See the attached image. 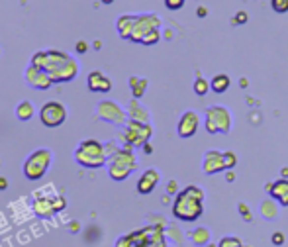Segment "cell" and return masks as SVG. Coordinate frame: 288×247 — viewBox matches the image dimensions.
<instances>
[{"label": "cell", "mask_w": 288, "mask_h": 247, "mask_svg": "<svg viewBox=\"0 0 288 247\" xmlns=\"http://www.w3.org/2000/svg\"><path fill=\"white\" fill-rule=\"evenodd\" d=\"M204 191L200 187H186L173 202V214L180 222H196L204 212Z\"/></svg>", "instance_id": "1"}, {"label": "cell", "mask_w": 288, "mask_h": 247, "mask_svg": "<svg viewBox=\"0 0 288 247\" xmlns=\"http://www.w3.org/2000/svg\"><path fill=\"white\" fill-rule=\"evenodd\" d=\"M231 114L226 106H210L206 110V130L208 134H228L231 130Z\"/></svg>", "instance_id": "2"}, {"label": "cell", "mask_w": 288, "mask_h": 247, "mask_svg": "<svg viewBox=\"0 0 288 247\" xmlns=\"http://www.w3.org/2000/svg\"><path fill=\"white\" fill-rule=\"evenodd\" d=\"M159 26H161V22H159V18H157L155 14L140 16V18H136V26H134V31H132V37H130V39H134V41H144L145 35H147L149 31H153V29H159Z\"/></svg>", "instance_id": "3"}, {"label": "cell", "mask_w": 288, "mask_h": 247, "mask_svg": "<svg viewBox=\"0 0 288 247\" xmlns=\"http://www.w3.org/2000/svg\"><path fill=\"white\" fill-rule=\"evenodd\" d=\"M198 126H200V116L194 110H186L178 120L176 132L180 137H192L198 132Z\"/></svg>", "instance_id": "4"}, {"label": "cell", "mask_w": 288, "mask_h": 247, "mask_svg": "<svg viewBox=\"0 0 288 247\" xmlns=\"http://www.w3.org/2000/svg\"><path fill=\"white\" fill-rule=\"evenodd\" d=\"M41 120H43L45 126L55 128L65 120V108L61 104H57V102H47L43 106V110H41Z\"/></svg>", "instance_id": "5"}, {"label": "cell", "mask_w": 288, "mask_h": 247, "mask_svg": "<svg viewBox=\"0 0 288 247\" xmlns=\"http://www.w3.org/2000/svg\"><path fill=\"white\" fill-rule=\"evenodd\" d=\"M47 163H49V153H47V151H37V153L31 155V159L26 163V177H29V179L41 177V173L45 171Z\"/></svg>", "instance_id": "6"}, {"label": "cell", "mask_w": 288, "mask_h": 247, "mask_svg": "<svg viewBox=\"0 0 288 247\" xmlns=\"http://www.w3.org/2000/svg\"><path fill=\"white\" fill-rule=\"evenodd\" d=\"M202 167H204V173H206V175H216V173L224 171V169H226L224 153L218 151V149H210V151L204 155V163H202Z\"/></svg>", "instance_id": "7"}, {"label": "cell", "mask_w": 288, "mask_h": 247, "mask_svg": "<svg viewBox=\"0 0 288 247\" xmlns=\"http://www.w3.org/2000/svg\"><path fill=\"white\" fill-rule=\"evenodd\" d=\"M136 167V161H134V157L132 155H128V153H124V155H120L118 157V161H116V165L112 167V177L114 179H126L130 173H132V169Z\"/></svg>", "instance_id": "8"}, {"label": "cell", "mask_w": 288, "mask_h": 247, "mask_svg": "<svg viewBox=\"0 0 288 247\" xmlns=\"http://www.w3.org/2000/svg\"><path fill=\"white\" fill-rule=\"evenodd\" d=\"M159 179H161V175H159L155 169L145 171L144 175H142V179H140V183H138V191H140L142 194H149V192L157 187Z\"/></svg>", "instance_id": "9"}, {"label": "cell", "mask_w": 288, "mask_h": 247, "mask_svg": "<svg viewBox=\"0 0 288 247\" xmlns=\"http://www.w3.org/2000/svg\"><path fill=\"white\" fill-rule=\"evenodd\" d=\"M269 194L273 198H277L281 202V206H288V179H281V181L273 183V189Z\"/></svg>", "instance_id": "10"}, {"label": "cell", "mask_w": 288, "mask_h": 247, "mask_svg": "<svg viewBox=\"0 0 288 247\" xmlns=\"http://www.w3.org/2000/svg\"><path fill=\"white\" fill-rule=\"evenodd\" d=\"M88 86L92 88V90H110V86H112V82L102 75V73H98V71H94V73H90V77H88Z\"/></svg>", "instance_id": "11"}, {"label": "cell", "mask_w": 288, "mask_h": 247, "mask_svg": "<svg viewBox=\"0 0 288 247\" xmlns=\"http://www.w3.org/2000/svg\"><path fill=\"white\" fill-rule=\"evenodd\" d=\"M230 84H231V79H230L228 75H224V73L216 75V77L210 81V88H212L214 92H218V94L226 92V90L230 88Z\"/></svg>", "instance_id": "12"}, {"label": "cell", "mask_w": 288, "mask_h": 247, "mask_svg": "<svg viewBox=\"0 0 288 247\" xmlns=\"http://www.w3.org/2000/svg\"><path fill=\"white\" fill-rule=\"evenodd\" d=\"M134 26H136V18H134V16H122V18L118 20L120 35H122V37H132Z\"/></svg>", "instance_id": "13"}, {"label": "cell", "mask_w": 288, "mask_h": 247, "mask_svg": "<svg viewBox=\"0 0 288 247\" xmlns=\"http://www.w3.org/2000/svg\"><path fill=\"white\" fill-rule=\"evenodd\" d=\"M190 238H192V244L194 246H208V242H210V232L206 230V228H198V230H194L192 234H190Z\"/></svg>", "instance_id": "14"}, {"label": "cell", "mask_w": 288, "mask_h": 247, "mask_svg": "<svg viewBox=\"0 0 288 247\" xmlns=\"http://www.w3.org/2000/svg\"><path fill=\"white\" fill-rule=\"evenodd\" d=\"M261 214H263L267 220H273V218L279 214V208H277V204H275L271 198H267V200L261 204Z\"/></svg>", "instance_id": "15"}, {"label": "cell", "mask_w": 288, "mask_h": 247, "mask_svg": "<svg viewBox=\"0 0 288 247\" xmlns=\"http://www.w3.org/2000/svg\"><path fill=\"white\" fill-rule=\"evenodd\" d=\"M218 247H243V244H241V240L235 238V236H226V238L220 240Z\"/></svg>", "instance_id": "16"}, {"label": "cell", "mask_w": 288, "mask_h": 247, "mask_svg": "<svg viewBox=\"0 0 288 247\" xmlns=\"http://www.w3.org/2000/svg\"><path fill=\"white\" fill-rule=\"evenodd\" d=\"M208 88H210L208 81H206V79H202V77H198V79H196V82H194V92H196L198 96H204V94L208 92Z\"/></svg>", "instance_id": "17"}, {"label": "cell", "mask_w": 288, "mask_h": 247, "mask_svg": "<svg viewBox=\"0 0 288 247\" xmlns=\"http://www.w3.org/2000/svg\"><path fill=\"white\" fill-rule=\"evenodd\" d=\"M18 116H20L22 120L31 118V104H29V102H22L20 108H18Z\"/></svg>", "instance_id": "18"}, {"label": "cell", "mask_w": 288, "mask_h": 247, "mask_svg": "<svg viewBox=\"0 0 288 247\" xmlns=\"http://www.w3.org/2000/svg\"><path fill=\"white\" fill-rule=\"evenodd\" d=\"M224 163H226V169H233L237 165V157L233 151H224Z\"/></svg>", "instance_id": "19"}, {"label": "cell", "mask_w": 288, "mask_h": 247, "mask_svg": "<svg viewBox=\"0 0 288 247\" xmlns=\"http://www.w3.org/2000/svg\"><path fill=\"white\" fill-rule=\"evenodd\" d=\"M271 6L279 14H287L288 12V0H271Z\"/></svg>", "instance_id": "20"}, {"label": "cell", "mask_w": 288, "mask_h": 247, "mask_svg": "<svg viewBox=\"0 0 288 247\" xmlns=\"http://www.w3.org/2000/svg\"><path fill=\"white\" fill-rule=\"evenodd\" d=\"M159 37H161V33H159V29H153V31H149L147 35L144 37V41L142 43H145V45H151V43H155V41H159Z\"/></svg>", "instance_id": "21"}, {"label": "cell", "mask_w": 288, "mask_h": 247, "mask_svg": "<svg viewBox=\"0 0 288 247\" xmlns=\"http://www.w3.org/2000/svg\"><path fill=\"white\" fill-rule=\"evenodd\" d=\"M184 2H186V0H165V4H167L169 10H178V8L184 6Z\"/></svg>", "instance_id": "22"}, {"label": "cell", "mask_w": 288, "mask_h": 247, "mask_svg": "<svg viewBox=\"0 0 288 247\" xmlns=\"http://www.w3.org/2000/svg\"><path fill=\"white\" fill-rule=\"evenodd\" d=\"M271 240H273V244H275V246H283V244L287 242V238H285V234H283V232L273 234V238H271Z\"/></svg>", "instance_id": "23"}, {"label": "cell", "mask_w": 288, "mask_h": 247, "mask_svg": "<svg viewBox=\"0 0 288 247\" xmlns=\"http://www.w3.org/2000/svg\"><path fill=\"white\" fill-rule=\"evenodd\" d=\"M235 24H245L247 22V12H243V10H239L237 14H235V20H233Z\"/></svg>", "instance_id": "24"}, {"label": "cell", "mask_w": 288, "mask_h": 247, "mask_svg": "<svg viewBox=\"0 0 288 247\" xmlns=\"http://www.w3.org/2000/svg\"><path fill=\"white\" fill-rule=\"evenodd\" d=\"M176 189H178L176 181H171V183L167 185V192H169V194H176Z\"/></svg>", "instance_id": "25"}, {"label": "cell", "mask_w": 288, "mask_h": 247, "mask_svg": "<svg viewBox=\"0 0 288 247\" xmlns=\"http://www.w3.org/2000/svg\"><path fill=\"white\" fill-rule=\"evenodd\" d=\"M239 212H241V214H243V216H245V220H247V222H249V220H251V216H249V210H247V208H245V206H243V204H239Z\"/></svg>", "instance_id": "26"}, {"label": "cell", "mask_w": 288, "mask_h": 247, "mask_svg": "<svg viewBox=\"0 0 288 247\" xmlns=\"http://www.w3.org/2000/svg\"><path fill=\"white\" fill-rule=\"evenodd\" d=\"M77 51H79V53H85V51H86V43H85V41H79V43H77Z\"/></svg>", "instance_id": "27"}, {"label": "cell", "mask_w": 288, "mask_h": 247, "mask_svg": "<svg viewBox=\"0 0 288 247\" xmlns=\"http://www.w3.org/2000/svg\"><path fill=\"white\" fill-rule=\"evenodd\" d=\"M196 14H198V16H200V18H204V16H206V14H208V8H204V6H200V8H198V10H196Z\"/></svg>", "instance_id": "28"}, {"label": "cell", "mask_w": 288, "mask_h": 247, "mask_svg": "<svg viewBox=\"0 0 288 247\" xmlns=\"http://www.w3.org/2000/svg\"><path fill=\"white\" fill-rule=\"evenodd\" d=\"M6 185H8V183H6V179H0V191H4V189H6Z\"/></svg>", "instance_id": "29"}, {"label": "cell", "mask_w": 288, "mask_h": 247, "mask_svg": "<svg viewBox=\"0 0 288 247\" xmlns=\"http://www.w3.org/2000/svg\"><path fill=\"white\" fill-rule=\"evenodd\" d=\"M281 175H283V179H288V167H285V169L281 171Z\"/></svg>", "instance_id": "30"}, {"label": "cell", "mask_w": 288, "mask_h": 247, "mask_svg": "<svg viewBox=\"0 0 288 247\" xmlns=\"http://www.w3.org/2000/svg\"><path fill=\"white\" fill-rule=\"evenodd\" d=\"M102 2H104V4H112L114 0H102Z\"/></svg>", "instance_id": "31"}, {"label": "cell", "mask_w": 288, "mask_h": 247, "mask_svg": "<svg viewBox=\"0 0 288 247\" xmlns=\"http://www.w3.org/2000/svg\"><path fill=\"white\" fill-rule=\"evenodd\" d=\"M243 247H247V246H243Z\"/></svg>", "instance_id": "32"}]
</instances>
